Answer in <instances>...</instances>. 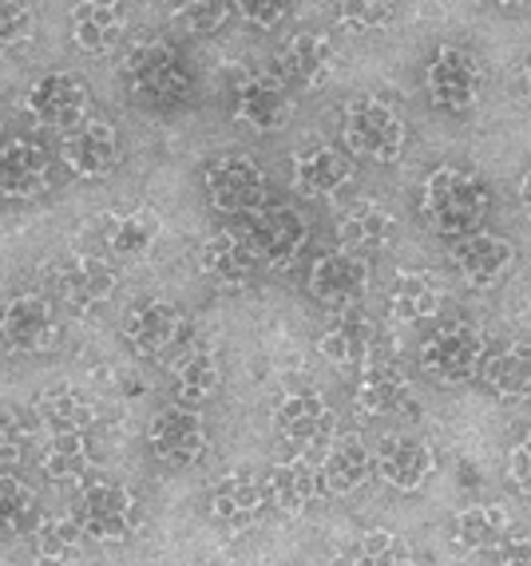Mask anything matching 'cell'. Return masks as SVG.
I'll use <instances>...</instances> for the list:
<instances>
[{
  "instance_id": "obj_24",
  "label": "cell",
  "mask_w": 531,
  "mask_h": 566,
  "mask_svg": "<svg viewBox=\"0 0 531 566\" xmlns=\"http://www.w3.org/2000/svg\"><path fill=\"white\" fill-rule=\"evenodd\" d=\"M274 424L282 432V440H290V444H322L325 436L333 432V416L325 408L322 392L305 388V392H290L278 405Z\"/></svg>"
},
{
  "instance_id": "obj_12",
  "label": "cell",
  "mask_w": 531,
  "mask_h": 566,
  "mask_svg": "<svg viewBox=\"0 0 531 566\" xmlns=\"http://www.w3.org/2000/svg\"><path fill=\"white\" fill-rule=\"evenodd\" d=\"M425 84L437 107H445V112H465V107L476 104V95H480V67H476V60L468 56V52H460V48H440L425 72Z\"/></svg>"
},
{
  "instance_id": "obj_49",
  "label": "cell",
  "mask_w": 531,
  "mask_h": 566,
  "mask_svg": "<svg viewBox=\"0 0 531 566\" xmlns=\"http://www.w3.org/2000/svg\"><path fill=\"white\" fill-rule=\"evenodd\" d=\"M528 95H531V64H528Z\"/></svg>"
},
{
  "instance_id": "obj_36",
  "label": "cell",
  "mask_w": 531,
  "mask_h": 566,
  "mask_svg": "<svg viewBox=\"0 0 531 566\" xmlns=\"http://www.w3.org/2000/svg\"><path fill=\"white\" fill-rule=\"evenodd\" d=\"M80 543H84V527L67 515H56V520H44L37 531H32V551H37L40 563L64 566L80 555Z\"/></svg>"
},
{
  "instance_id": "obj_29",
  "label": "cell",
  "mask_w": 531,
  "mask_h": 566,
  "mask_svg": "<svg viewBox=\"0 0 531 566\" xmlns=\"http://www.w3.org/2000/svg\"><path fill=\"white\" fill-rule=\"evenodd\" d=\"M159 218L152 210H127V214H112V222L104 227V242L115 258H147L159 242Z\"/></svg>"
},
{
  "instance_id": "obj_34",
  "label": "cell",
  "mask_w": 531,
  "mask_h": 566,
  "mask_svg": "<svg viewBox=\"0 0 531 566\" xmlns=\"http://www.w3.org/2000/svg\"><path fill=\"white\" fill-rule=\"evenodd\" d=\"M124 32V9L119 4H84L72 17V36L84 52H107Z\"/></svg>"
},
{
  "instance_id": "obj_11",
  "label": "cell",
  "mask_w": 531,
  "mask_h": 566,
  "mask_svg": "<svg viewBox=\"0 0 531 566\" xmlns=\"http://www.w3.org/2000/svg\"><path fill=\"white\" fill-rule=\"evenodd\" d=\"M147 444L159 455L167 468H190L199 463L207 452V428H202V416L190 412V408H167L152 420V432H147Z\"/></svg>"
},
{
  "instance_id": "obj_28",
  "label": "cell",
  "mask_w": 531,
  "mask_h": 566,
  "mask_svg": "<svg viewBox=\"0 0 531 566\" xmlns=\"http://www.w3.org/2000/svg\"><path fill=\"white\" fill-rule=\"evenodd\" d=\"M508 538V511L500 503H476L456 515L452 543L460 551H492Z\"/></svg>"
},
{
  "instance_id": "obj_31",
  "label": "cell",
  "mask_w": 531,
  "mask_h": 566,
  "mask_svg": "<svg viewBox=\"0 0 531 566\" xmlns=\"http://www.w3.org/2000/svg\"><path fill=\"white\" fill-rule=\"evenodd\" d=\"M369 475H373V455L361 440H342V444H333L322 463V488L337 491V495L357 491Z\"/></svg>"
},
{
  "instance_id": "obj_15",
  "label": "cell",
  "mask_w": 531,
  "mask_h": 566,
  "mask_svg": "<svg viewBox=\"0 0 531 566\" xmlns=\"http://www.w3.org/2000/svg\"><path fill=\"white\" fill-rule=\"evenodd\" d=\"M433 468H437L433 448L425 440H413V436H389V440H381L377 455H373V472L397 491L425 488Z\"/></svg>"
},
{
  "instance_id": "obj_20",
  "label": "cell",
  "mask_w": 531,
  "mask_h": 566,
  "mask_svg": "<svg viewBox=\"0 0 531 566\" xmlns=\"http://www.w3.org/2000/svg\"><path fill=\"white\" fill-rule=\"evenodd\" d=\"M235 112L242 123H250L254 132H278L285 119H290V92L278 84L274 76H247L238 84L235 95Z\"/></svg>"
},
{
  "instance_id": "obj_4",
  "label": "cell",
  "mask_w": 531,
  "mask_h": 566,
  "mask_svg": "<svg viewBox=\"0 0 531 566\" xmlns=\"http://www.w3.org/2000/svg\"><path fill=\"white\" fill-rule=\"evenodd\" d=\"M76 523L95 543H124L139 527V500L124 483H95L80 495Z\"/></svg>"
},
{
  "instance_id": "obj_30",
  "label": "cell",
  "mask_w": 531,
  "mask_h": 566,
  "mask_svg": "<svg viewBox=\"0 0 531 566\" xmlns=\"http://www.w3.org/2000/svg\"><path fill=\"white\" fill-rule=\"evenodd\" d=\"M393 242V218L377 202H357L342 218V245L350 254H377Z\"/></svg>"
},
{
  "instance_id": "obj_41",
  "label": "cell",
  "mask_w": 531,
  "mask_h": 566,
  "mask_svg": "<svg viewBox=\"0 0 531 566\" xmlns=\"http://www.w3.org/2000/svg\"><path fill=\"white\" fill-rule=\"evenodd\" d=\"M32 440V424L17 408H0V463H17Z\"/></svg>"
},
{
  "instance_id": "obj_48",
  "label": "cell",
  "mask_w": 531,
  "mask_h": 566,
  "mask_svg": "<svg viewBox=\"0 0 531 566\" xmlns=\"http://www.w3.org/2000/svg\"><path fill=\"white\" fill-rule=\"evenodd\" d=\"M520 199H523V207L531 210V170L523 175V182H520Z\"/></svg>"
},
{
  "instance_id": "obj_25",
  "label": "cell",
  "mask_w": 531,
  "mask_h": 566,
  "mask_svg": "<svg viewBox=\"0 0 531 566\" xmlns=\"http://www.w3.org/2000/svg\"><path fill=\"white\" fill-rule=\"evenodd\" d=\"M353 179V163L333 147H310L294 159V187L310 199H325V195H337L345 182Z\"/></svg>"
},
{
  "instance_id": "obj_8",
  "label": "cell",
  "mask_w": 531,
  "mask_h": 566,
  "mask_svg": "<svg viewBox=\"0 0 531 566\" xmlns=\"http://www.w3.org/2000/svg\"><path fill=\"white\" fill-rule=\"evenodd\" d=\"M480 357H485V337L472 325H448L437 337H428L420 365L440 385H465V380L476 377Z\"/></svg>"
},
{
  "instance_id": "obj_9",
  "label": "cell",
  "mask_w": 531,
  "mask_h": 566,
  "mask_svg": "<svg viewBox=\"0 0 531 566\" xmlns=\"http://www.w3.org/2000/svg\"><path fill=\"white\" fill-rule=\"evenodd\" d=\"M333 72V44L317 32H298L274 56V80L285 92H313Z\"/></svg>"
},
{
  "instance_id": "obj_35",
  "label": "cell",
  "mask_w": 531,
  "mask_h": 566,
  "mask_svg": "<svg viewBox=\"0 0 531 566\" xmlns=\"http://www.w3.org/2000/svg\"><path fill=\"white\" fill-rule=\"evenodd\" d=\"M37 412H40V420H44L48 428L56 436H64V432H84L87 424H92V408H87V400L80 397L76 388H67V385H60V388H48L44 397L37 400Z\"/></svg>"
},
{
  "instance_id": "obj_1",
  "label": "cell",
  "mask_w": 531,
  "mask_h": 566,
  "mask_svg": "<svg viewBox=\"0 0 531 566\" xmlns=\"http://www.w3.org/2000/svg\"><path fill=\"white\" fill-rule=\"evenodd\" d=\"M488 187L480 175L460 167H437L425 179V199H420V214L437 234L445 238H468L476 234L480 218L488 214Z\"/></svg>"
},
{
  "instance_id": "obj_23",
  "label": "cell",
  "mask_w": 531,
  "mask_h": 566,
  "mask_svg": "<svg viewBox=\"0 0 531 566\" xmlns=\"http://www.w3.org/2000/svg\"><path fill=\"white\" fill-rule=\"evenodd\" d=\"M262 488H266V503H274L285 515H298V511L310 507V500L322 491V472H317L310 460L294 455V460L274 463V468L266 472Z\"/></svg>"
},
{
  "instance_id": "obj_32",
  "label": "cell",
  "mask_w": 531,
  "mask_h": 566,
  "mask_svg": "<svg viewBox=\"0 0 531 566\" xmlns=\"http://www.w3.org/2000/svg\"><path fill=\"white\" fill-rule=\"evenodd\" d=\"M389 310L397 322H425L440 310V290L428 274H417V270H400L397 282L389 290Z\"/></svg>"
},
{
  "instance_id": "obj_18",
  "label": "cell",
  "mask_w": 531,
  "mask_h": 566,
  "mask_svg": "<svg viewBox=\"0 0 531 566\" xmlns=\"http://www.w3.org/2000/svg\"><path fill=\"white\" fill-rule=\"evenodd\" d=\"M48 182V155L32 139L0 143V195L9 199H32Z\"/></svg>"
},
{
  "instance_id": "obj_13",
  "label": "cell",
  "mask_w": 531,
  "mask_h": 566,
  "mask_svg": "<svg viewBox=\"0 0 531 566\" xmlns=\"http://www.w3.org/2000/svg\"><path fill=\"white\" fill-rule=\"evenodd\" d=\"M179 333H183V313L171 302H159V297L135 302L124 317V337L139 357H163L179 340Z\"/></svg>"
},
{
  "instance_id": "obj_2",
  "label": "cell",
  "mask_w": 531,
  "mask_h": 566,
  "mask_svg": "<svg viewBox=\"0 0 531 566\" xmlns=\"http://www.w3.org/2000/svg\"><path fill=\"white\" fill-rule=\"evenodd\" d=\"M124 84L135 99L155 107L179 104L190 92V67L187 60L163 40H147V44L132 48L124 60Z\"/></svg>"
},
{
  "instance_id": "obj_33",
  "label": "cell",
  "mask_w": 531,
  "mask_h": 566,
  "mask_svg": "<svg viewBox=\"0 0 531 566\" xmlns=\"http://www.w3.org/2000/svg\"><path fill=\"white\" fill-rule=\"evenodd\" d=\"M373 337H377V333H373V325L365 322L361 313H345V317H337V322L322 333L317 349H322V357L337 360V365H357V360L369 357Z\"/></svg>"
},
{
  "instance_id": "obj_44",
  "label": "cell",
  "mask_w": 531,
  "mask_h": 566,
  "mask_svg": "<svg viewBox=\"0 0 531 566\" xmlns=\"http://www.w3.org/2000/svg\"><path fill=\"white\" fill-rule=\"evenodd\" d=\"M385 17H389V9H385V4H345V9H342V20H345V29H350V32L377 29Z\"/></svg>"
},
{
  "instance_id": "obj_27",
  "label": "cell",
  "mask_w": 531,
  "mask_h": 566,
  "mask_svg": "<svg viewBox=\"0 0 531 566\" xmlns=\"http://www.w3.org/2000/svg\"><path fill=\"white\" fill-rule=\"evenodd\" d=\"M266 507V488L254 475H227L210 488V515L230 527H242V523L258 520Z\"/></svg>"
},
{
  "instance_id": "obj_14",
  "label": "cell",
  "mask_w": 531,
  "mask_h": 566,
  "mask_svg": "<svg viewBox=\"0 0 531 566\" xmlns=\"http://www.w3.org/2000/svg\"><path fill=\"white\" fill-rule=\"evenodd\" d=\"M64 163L84 179H100L107 170H115L119 163V135L107 119H84L80 127L64 135V147H60Z\"/></svg>"
},
{
  "instance_id": "obj_10",
  "label": "cell",
  "mask_w": 531,
  "mask_h": 566,
  "mask_svg": "<svg viewBox=\"0 0 531 566\" xmlns=\"http://www.w3.org/2000/svg\"><path fill=\"white\" fill-rule=\"evenodd\" d=\"M87 84L72 72H48L29 87V112L44 127H80L87 115Z\"/></svg>"
},
{
  "instance_id": "obj_22",
  "label": "cell",
  "mask_w": 531,
  "mask_h": 566,
  "mask_svg": "<svg viewBox=\"0 0 531 566\" xmlns=\"http://www.w3.org/2000/svg\"><path fill=\"white\" fill-rule=\"evenodd\" d=\"M202 270H207L210 282L222 285V290H242V285H250V277H254L258 258L247 238H242V230H238V234L235 230H222V234H215L202 245Z\"/></svg>"
},
{
  "instance_id": "obj_6",
  "label": "cell",
  "mask_w": 531,
  "mask_h": 566,
  "mask_svg": "<svg viewBox=\"0 0 531 566\" xmlns=\"http://www.w3.org/2000/svg\"><path fill=\"white\" fill-rule=\"evenodd\" d=\"M242 238L250 242L258 262L282 270L305 245V218L290 207H262L250 214V222L242 227Z\"/></svg>"
},
{
  "instance_id": "obj_38",
  "label": "cell",
  "mask_w": 531,
  "mask_h": 566,
  "mask_svg": "<svg viewBox=\"0 0 531 566\" xmlns=\"http://www.w3.org/2000/svg\"><path fill=\"white\" fill-rule=\"evenodd\" d=\"M44 475L56 483L67 480H80V475L92 468V452H87V440L84 432H64V436H52V444L44 448Z\"/></svg>"
},
{
  "instance_id": "obj_45",
  "label": "cell",
  "mask_w": 531,
  "mask_h": 566,
  "mask_svg": "<svg viewBox=\"0 0 531 566\" xmlns=\"http://www.w3.org/2000/svg\"><path fill=\"white\" fill-rule=\"evenodd\" d=\"M508 475H512L516 488L531 491V436H523L520 444L512 448V455H508Z\"/></svg>"
},
{
  "instance_id": "obj_42",
  "label": "cell",
  "mask_w": 531,
  "mask_h": 566,
  "mask_svg": "<svg viewBox=\"0 0 531 566\" xmlns=\"http://www.w3.org/2000/svg\"><path fill=\"white\" fill-rule=\"evenodd\" d=\"M32 32H37V24H32V12L24 4H0V52L29 44Z\"/></svg>"
},
{
  "instance_id": "obj_47",
  "label": "cell",
  "mask_w": 531,
  "mask_h": 566,
  "mask_svg": "<svg viewBox=\"0 0 531 566\" xmlns=\"http://www.w3.org/2000/svg\"><path fill=\"white\" fill-rule=\"evenodd\" d=\"M500 566H531V538L508 535L500 543Z\"/></svg>"
},
{
  "instance_id": "obj_39",
  "label": "cell",
  "mask_w": 531,
  "mask_h": 566,
  "mask_svg": "<svg viewBox=\"0 0 531 566\" xmlns=\"http://www.w3.org/2000/svg\"><path fill=\"white\" fill-rule=\"evenodd\" d=\"M32 488L17 475H0V535H17L32 520Z\"/></svg>"
},
{
  "instance_id": "obj_7",
  "label": "cell",
  "mask_w": 531,
  "mask_h": 566,
  "mask_svg": "<svg viewBox=\"0 0 531 566\" xmlns=\"http://www.w3.org/2000/svg\"><path fill=\"white\" fill-rule=\"evenodd\" d=\"M60 340V322L52 305L37 293H24V297H12L4 310H0V345L12 353H48L56 349Z\"/></svg>"
},
{
  "instance_id": "obj_46",
  "label": "cell",
  "mask_w": 531,
  "mask_h": 566,
  "mask_svg": "<svg viewBox=\"0 0 531 566\" xmlns=\"http://www.w3.org/2000/svg\"><path fill=\"white\" fill-rule=\"evenodd\" d=\"M235 17H247L258 29H270V24H278L282 17H290V4H238Z\"/></svg>"
},
{
  "instance_id": "obj_16",
  "label": "cell",
  "mask_w": 531,
  "mask_h": 566,
  "mask_svg": "<svg viewBox=\"0 0 531 566\" xmlns=\"http://www.w3.org/2000/svg\"><path fill=\"white\" fill-rule=\"evenodd\" d=\"M310 290H313V297L325 305H353L369 290V265H365V258L350 254V250L325 254L313 262Z\"/></svg>"
},
{
  "instance_id": "obj_37",
  "label": "cell",
  "mask_w": 531,
  "mask_h": 566,
  "mask_svg": "<svg viewBox=\"0 0 531 566\" xmlns=\"http://www.w3.org/2000/svg\"><path fill=\"white\" fill-rule=\"evenodd\" d=\"M222 385V368L219 357L210 349H195L179 368H175V388L187 405H202L207 397H215Z\"/></svg>"
},
{
  "instance_id": "obj_21",
  "label": "cell",
  "mask_w": 531,
  "mask_h": 566,
  "mask_svg": "<svg viewBox=\"0 0 531 566\" xmlns=\"http://www.w3.org/2000/svg\"><path fill=\"white\" fill-rule=\"evenodd\" d=\"M353 400H357L361 412L393 416L413 405V385H408V377L393 360H373V365H365V373H361Z\"/></svg>"
},
{
  "instance_id": "obj_19",
  "label": "cell",
  "mask_w": 531,
  "mask_h": 566,
  "mask_svg": "<svg viewBox=\"0 0 531 566\" xmlns=\"http://www.w3.org/2000/svg\"><path fill=\"white\" fill-rule=\"evenodd\" d=\"M452 262L468 285H496L516 265V250L496 234H468L456 242Z\"/></svg>"
},
{
  "instance_id": "obj_26",
  "label": "cell",
  "mask_w": 531,
  "mask_h": 566,
  "mask_svg": "<svg viewBox=\"0 0 531 566\" xmlns=\"http://www.w3.org/2000/svg\"><path fill=\"white\" fill-rule=\"evenodd\" d=\"M488 385L500 392V397H528L531 392V345L523 340H503L496 349H488L480 357V368Z\"/></svg>"
},
{
  "instance_id": "obj_3",
  "label": "cell",
  "mask_w": 531,
  "mask_h": 566,
  "mask_svg": "<svg viewBox=\"0 0 531 566\" xmlns=\"http://www.w3.org/2000/svg\"><path fill=\"white\" fill-rule=\"evenodd\" d=\"M345 143L350 151L373 163H397L405 147V123L381 99H353L345 107Z\"/></svg>"
},
{
  "instance_id": "obj_5",
  "label": "cell",
  "mask_w": 531,
  "mask_h": 566,
  "mask_svg": "<svg viewBox=\"0 0 531 566\" xmlns=\"http://www.w3.org/2000/svg\"><path fill=\"white\" fill-rule=\"evenodd\" d=\"M207 199L222 214H254L266 199V175L247 155H222L207 167Z\"/></svg>"
},
{
  "instance_id": "obj_40",
  "label": "cell",
  "mask_w": 531,
  "mask_h": 566,
  "mask_svg": "<svg viewBox=\"0 0 531 566\" xmlns=\"http://www.w3.org/2000/svg\"><path fill=\"white\" fill-rule=\"evenodd\" d=\"M357 566H413V551L405 538L389 535V531H369L357 547Z\"/></svg>"
},
{
  "instance_id": "obj_43",
  "label": "cell",
  "mask_w": 531,
  "mask_h": 566,
  "mask_svg": "<svg viewBox=\"0 0 531 566\" xmlns=\"http://www.w3.org/2000/svg\"><path fill=\"white\" fill-rule=\"evenodd\" d=\"M227 17H235V9H227V4H190L187 12H183V20H187L190 32H215Z\"/></svg>"
},
{
  "instance_id": "obj_17",
  "label": "cell",
  "mask_w": 531,
  "mask_h": 566,
  "mask_svg": "<svg viewBox=\"0 0 531 566\" xmlns=\"http://www.w3.org/2000/svg\"><path fill=\"white\" fill-rule=\"evenodd\" d=\"M56 285L64 293V302L72 310H92V305L107 302L115 290V270L107 258L95 254H72L56 265Z\"/></svg>"
}]
</instances>
